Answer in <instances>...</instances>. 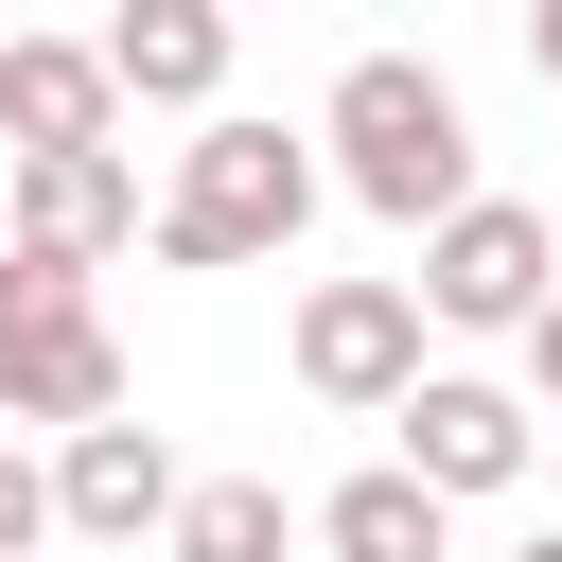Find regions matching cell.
<instances>
[{"label":"cell","instance_id":"obj_2","mask_svg":"<svg viewBox=\"0 0 562 562\" xmlns=\"http://www.w3.org/2000/svg\"><path fill=\"white\" fill-rule=\"evenodd\" d=\"M299 211H316V140H281V123L211 105V123L176 140V176L140 193V246H158L176 281H211V263H281V246H299Z\"/></svg>","mask_w":562,"mask_h":562},{"label":"cell","instance_id":"obj_15","mask_svg":"<svg viewBox=\"0 0 562 562\" xmlns=\"http://www.w3.org/2000/svg\"><path fill=\"white\" fill-rule=\"evenodd\" d=\"M527 70H544V88H562V0H544V18H527Z\"/></svg>","mask_w":562,"mask_h":562},{"label":"cell","instance_id":"obj_1","mask_svg":"<svg viewBox=\"0 0 562 562\" xmlns=\"http://www.w3.org/2000/svg\"><path fill=\"white\" fill-rule=\"evenodd\" d=\"M316 140H334V193H351V211H386V228L474 211V105H457L422 53H351V70H334V105H316Z\"/></svg>","mask_w":562,"mask_h":562},{"label":"cell","instance_id":"obj_4","mask_svg":"<svg viewBox=\"0 0 562 562\" xmlns=\"http://www.w3.org/2000/svg\"><path fill=\"white\" fill-rule=\"evenodd\" d=\"M544 281H562L544 211H527V193H474V211H439V228H422V281H404V299H422L439 334H527V316H544Z\"/></svg>","mask_w":562,"mask_h":562},{"label":"cell","instance_id":"obj_10","mask_svg":"<svg viewBox=\"0 0 562 562\" xmlns=\"http://www.w3.org/2000/svg\"><path fill=\"white\" fill-rule=\"evenodd\" d=\"M88 53H105V105H211L228 88V18L211 0H123Z\"/></svg>","mask_w":562,"mask_h":562},{"label":"cell","instance_id":"obj_5","mask_svg":"<svg viewBox=\"0 0 562 562\" xmlns=\"http://www.w3.org/2000/svg\"><path fill=\"white\" fill-rule=\"evenodd\" d=\"M386 422H404V457H386V474H404V492H439V509H474V492H509V474L544 457L527 386H492V369H422Z\"/></svg>","mask_w":562,"mask_h":562},{"label":"cell","instance_id":"obj_3","mask_svg":"<svg viewBox=\"0 0 562 562\" xmlns=\"http://www.w3.org/2000/svg\"><path fill=\"white\" fill-rule=\"evenodd\" d=\"M0 422H53V439L123 422V334H105V299L53 281V263H18V246H0Z\"/></svg>","mask_w":562,"mask_h":562},{"label":"cell","instance_id":"obj_17","mask_svg":"<svg viewBox=\"0 0 562 562\" xmlns=\"http://www.w3.org/2000/svg\"><path fill=\"white\" fill-rule=\"evenodd\" d=\"M544 246H562V211H544Z\"/></svg>","mask_w":562,"mask_h":562},{"label":"cell","instance_id":"obj_6","mask_svg":"<svg viewBox=\"0 0 562 562\" xmlns=\"http://www.w3.org/2000/svg\"><path fill=\"white\" fill-rule=\"evenodd\" d=\"M0 246H18V263H53V281L123 263V246H140V158H123V140H88V158H18Z\"/></svg>","mask_w":562,"mask_h":562},{"label":"cell","instance_id":"obj_9","mask_svg":"<svg viewBox=\"0 0 562 562\" xmlns=\"http://www.w3.org/2000/svg\"><path fill=\"white\" fill-rule=\"evenodd\" d=\"M0 140H18V158H88V140H123L105 53H88V35H0Z\"/></svg>","mask_w":562,"mask_h":562},{"label":"cell","instance_id":"obj_18","mask_svg":"<svg viewBox=\"0 0 562 562\" xmlns=\"http://www.w3.org/2000/svg\"><path fill=\"white\" fill-rule=\"evenodd\" d=\"M0 35H18V18H0Z\"/></svg>","mask_w":562,"mask_h":562},{"label":"cell","instance_id":"obj_8","mask_svg":"<svg viewBox=\"0 0 562 562\" xmlns=\"http://www.w3.org/2000/svg\"><path fill=\"white\" fill-rule=\"evenodd\" d=\"M35 474H53V544H158L176 492H193L158 422H88V439H53Z\"/></svg>","mask_w":562,"mask_h":562},{"label":"cell","instance_id":"obj_12","mask_svg":"<svg viewBox=\"0 0 562 562\" xmlns=\"http://www.w3.org/2000/svg\"><path fill=\"white\" fill-rule=\"evenodd\" d=\"M158 544L176 562H299V509H281V474H193Z\"/></svg>","mask_w":562,"mask_h":562},{"label":"cell","instance_id":"obj_7","mask_svg":"<svg viewBox=\"0 0 562 562\" xmlns=\"http://www.w3.org/2000/svg\"><path fill=\"white\" fill-rule=\"evenodd\" d=\"M299 386L351 404V422H386V404L422 386V299H404V281H316V299H299Z\"/></svg>","mask_w":562,"mask_h":562},{"label":"cell","instance_id":"obj_13","mask_svg":"<svg viewBox=\"0 0 562 562\" xmlns=\"http://www.w3.org/2000/svg\"><path fill=\"white\" fill-rule=\"evenodd\" d=\"M35 544H53V474L0 439V562H35Z\"/></svg>","mask_w":562,"mask_h":562},{"label":"cell","instance_id":"obj_14","mask_svg":"<svg viewBox=\"0 0 562 562\" xmlns=\"http://www.w3.org/2000/svg\"><path fill=\"white\" fill-rule=\"evenodd\" d=\"M527 386L562 404V281H544V316H527Z\"/></svg>","mask_w":562,"mask_h":562},{"label":"cell","instance_id":"obj_16","mask_svg":"<svg viewBox=\"0 0 562 562\" xmlns=\"http://www.w3.org/2000/svg\"><path fill=\"white\" fill-rule=\"evenodd\" d=\"M509 562H562V527H527V544H509Z\"/></svg>","mask_w":562,"mask_h":562},{"label":"cell","instance_id":"obj_11","mask_svg":"<svg viewBox=\"0 0 562 562\" xmlns=\"http://www.w3.org/2000/svg\"><path fill=\"white\" fill-rule=\"evenodd\" d=\"M316 544H334V562H457V509H439V492H404V474L369 457V474H334V492H316Z\"/></svg>","mask_w":562,"mask_h":562}]
</instances>
